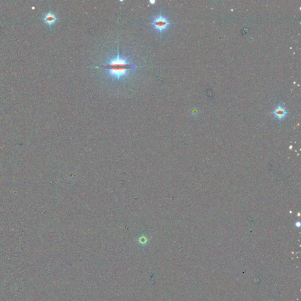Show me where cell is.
I'll return each instance as SVG.
<instances>
[{
  "instance_id": "3957f363",
  "label": "cell",
  "mask_w": 301,
  "mask_h": 301,
  "mask_svg": "<svg viewBox=\"0 0 301 301\" xmlns=\"http://www.w3.org/2000/svg\"><path fill=\"white\" fill-rule=\"evenodd\" d=\"M38 19L44 22L47 26H48L49 30H51L59 21V18L57 15L51 10H49L48 11L43 14Z\"/></svg>"
},
{
  "instance_id": "5b68a950",
  "label": "cell",
  "mask_w": 301,
  "mask_h": 301,
  "mask_svg": "<svg viewBox=\"0 0 301 301\" xmlns=\"http://www.w3.org/2000/svg\"><path fill=\"white\" fill-rule=\"evenodd\" d=\"M149 2H150V3L151 5H154L155 4V3H156V1H155V0H150Z\"/></svg>"
},
{
  "instance_id": "6da1fadb",
  "label": "cell",
  "mask_w": 301,
  "mask_h": 301,
  "mask_svg": "<svg viewBox=\"0 0 301 301\" xmlns=\"http://www.w3.org/2000/svg\"><path fill=\"white\" fill-rule=\"evenodd\" d=\"M133 62L129 57L120 53L118 43L116 55L108 58L103 64L97 65L95 68L103 70L107 78L116 82H122L129 80L136 69L144 67L135 65Z\"/></svg>"
},
{
  "instance_id": "7a4b0ae2",
  "label": "cell",
  "mask_w": 301,
  "mask_h": 301,
  "mask_svg": "<svg viewBox=\"0 0 301 301\" xmlns=\"http://www.w3.org/2000/svg\"><path fill=\"white\" fill-rule=\"evenodd\" d=\"M149 24L153 26L155 31L162 34L164 32L168 30L171 26V22L166 16L160 13L155 15Z\"/></svg>"
},
{
  "instance_id": "277c9868",
  "label": "cell",
  "mask_w": 301,
  "mask_h": 301,
  "mask_svg": "<svg viewBox=\"0 0 301 301\" xmlns=\"http://www.w3.org/2000/svg\"><path fill=\"white\" fill-rule=\"evenodd\" d=\"M273 114L278 120H282L287 115V112L284 107L279 105L275 109Z\"/></svg>"
}]
</instances>
